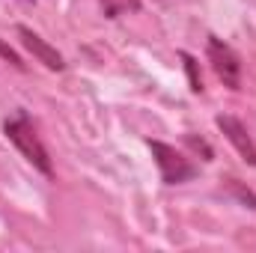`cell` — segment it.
Segmentation results:
<instances>
[{
  "label": "cell",
  "instance_id": "52a82bcc",
  "mask_svg": "<svg viewBox=\"0 0 256 253\" xmlns=\"http://www.w3.org/2000/svg\"><path fill=\"white\" fill-rule=\"evenodd\" d=\"M182 60H185V68H188L191 90H194V92H202V78H200V72H196V60H194L191 54H182Z\"/></svg>",
  "mask_w": 256,
  "mask_h": 253
},
{
  "label": "cell",
  "instance_id": "ba28073f",
  "mask_svg": "<svg viewBox=\"0 0 256 253\" xmlns=\"http://www.w3.org/2000/svg\"><path fill=\"white\" fill-rule=\"evenodd\" d=\"M0 57H3V60H9V63L15 66V68H24L21 57H18V54H15V51H12L9 45H3V42H0Z\"/></svg>",
  "mask_w": 256,
  "mask_h": 253
},
{
  "label": "cell",
  "instance_id": "277c9868",
  "mask_svg": "<svg viewBox=\"0 0 256 253\" xmlns=\"http://www.w3.org/2000/svg\"><path fill=\"white\" fill-rule=\"evenodd\" d=\"M218 128H220L224 137L238 149V155H242L248 164L256 167V143H254V137L248 134V128L242 126L236 116H230V114H220V116H218Z\"/></svg>",
  "mask_w": 256,
  "mask_h": 253
},
{
  "label": "cell",
  "instance_id": "8992f818",
  "mask_svg": "<svg viewBox=\"0 0 256 253\" xmlns=\"http://www.w3.org/2000/svg\"><path fill=\"white\" fill-rule=\"evenodd\" d=\"M102 9L108 18H120L128 12H137L140 9V0H102Z\"/></svg>",
  "mask_w": 256,
  "mask_h": 253
},
{
  "label": "cell",
  "instance_id": "3957f363",
  "mask_svg": "<svg viewBox=\"0 0 256 253\" xmlns=\"http://www.w3.org/2000/svg\"><path fill=\"white\" fill-rule=\"evenodd\" d=\"M208 63L230 90H242V60L224 39H208Z\"/></svg>",
  "mask_w": 256,
  "mask_h": 253
},
{
  "label": "cell",
  "instance_id": "6da1fadb",
  "mask_svg": "<svg viewBox=\"0 0 256 253\" xmlns=\"http://www.w3.org/2000/svg\"><path fill=\"white\" fill-rule=\"evenodd\" d=\"M3 131H6V137L18 146V152L39 170V173H45V176H54V164H51V158H48V149H45V143H42V137L36 134V128L33 122L21 114V116H12V120H6L3 122Z\"/></svg>",
  "mask_w": 256,
  "mask_h": 253
},
{
  "label": "cell",
  "instance_id": "7a4b0ae2",
  "mask_svg": "<svg viewBox=\"0 0 256 253\" xmlns=\"http://www.w3.org/2000/svg\"><path fill=\"white\" fill-rule=\"evenodd\" d=\"M149 149H152L155 164H158V170H161V179H164L167 185L188 182L194 173H196V167H194L182 152H176L173 146H167V143H161V140H149Z\"/></svg>",
  "mask_w": 256,
  "mask_h": 253
},
{
  "label": "cell",
  "instance_id": "5b68a950",
  "mask_svg": "<svg viewBox=\"0 0 256 253\" xmlns=\"http://www.w3.org/2000/svg\"><path fill=\"white\" fill-rule=\"evenodd\" d=\"M18 36H21V45H24V48H27L39 63H45L48 68H54V72H60V68L66 66L63 63V54H60L57 48H51V45H48L39 33H33L30 27H24V24H21V27H18Z\"/></svg>",
  "mask_w": 256,
  "mask_h": 253
}]
</instances>
